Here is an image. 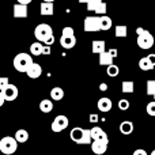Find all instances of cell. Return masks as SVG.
<instances>
[{
	"instance_id": "ab89813d",
	"label": "cell",
	"mask_w": 155,
	"mask_h": 155,
	"mask_svg": "<svg viewBox=\"0 0 155 155\" xmlns=\"http://www.w3.org/2000/svg\"><path fill=\"white\" fill-rule=\"evenodd\" d=\"M147 57H148V59H150V61H151V63H153V64L155 65V54H154V53H151V54H148Z\"/></svg>"
},
{
	"instance_id": "e575fe53",
	"label": "cell",
	"mask_w": 155,
	"mask_h": 155,
	"mask_svg": "<svg viewBox=\"0 0 155 155\" xmlns=\"http://www.w3.org/2000/svg\"><path fill=\"white\" fill-rule=\"evenodd\" d=\"M132 155H148L147 153H146L144 150H142V148H139V150H135L134 151V154Z\"/></svg>"
},
{
	"instance_id": "f1b7e54d",
	"label": "cell",
	"mask_w": 155,
	"mask_h": 155,
	"mask_svg": "<svg viewBox=\"0 0 155 155\" xmlns=\"http://www.w3.org/2000/svg\"><path fill=\"white\" fill-rule=\"evenodd\" d=\"M106 74H107V75H109L110 78H114V76H117L118 74H120V68H118L117 65H114V64H110V65H107Z\"/></svg>"
},
{
	"instance_id": "5b68a950",
	"label": "cell",
	"mask_w": 155,
	"mask_h": 155,
	"mask_svg": "<svg viewBox=\"0 0 155 155\" xmlns=\"http://www.w3.org/2000/svg\"><path fill=\"white\" fill-rule=\"evenodd\" d=\"M137 45L142 49H150L154 45V37L148 30H143L140 34H137Z\"/></svg>"
},
{
	"instance_id": "bcb514c9",
	"label": "cell",
	"mask_w": 155,
	"mask_h": 155,
	"mask_svg": "<svg viewBox=\"0 0 155 155\" xmlns=\"http://www.w3.org/2000/svg\"><path fill=\"white\" fill-rule=\"evenodd\" d=\"M154 99H155V95H154Z\"/></svg>"
},
{
	"instance_id": "d4e9b609",
	"label": "cell",
	"mask_w": 155,
	"mask_h": 155,
	"mask_svg": "<svg viewBox=\"0 0 155 155\" xmlns=\"http://www.w3.org/2000/svg\"><path fill=\"white\" fill-rule=\"evenodd\" d=\"M112 25H113L112 18L106 16V14L101 16V30H104V31H107V30L112 27Z\"/></svg>"
},
{
	"instance_id": "4fadbf2b",
	"label": "cell",
	"mask_w": 155,
	"mask_h": 155,
	"mask_svg": "<svg viewBox=\"0 0 155 155\" xmlns=\"http://www.w3.org/2000/svg\"><path fill=\"white\" fill-rule=\"evenodd\" d=\"M41 74H42V68H41V65L37 64V63H33L29 67V70L26 71V75L29 76L30 79H38V78L41 76Z\"/></svg>"
},
{
	"instance_id": "836d02e7",
	"label": "cell",
	"mask_w": 155,
	"mask_h": 155,
	"mask_svg": "<svg viewBox=\"0 0 155 155\" xmlns=\"http://www.w3.org/2000/svg\"><path fill=\"white\" fill-rule=\"evenodd\" d=\"M52 49H51V45H44V49H42V54H51Z\"/></svg>"
},
{
	"instance_id": "60d3db41",
	"label": "cell",
	"mask_w": 155,
	"mask_h": 155,
	"mask_svg": "<svg viewBox=\"0 0 155 155\" xmlns=\"http://www.w3.org/2000/svg\"><path fill=\"white\" fill-rule=\"evenodd\" d=\"M109 52L113 57H117V49H109Z\"/></svg>"
},
{
	"instance_id": "e0dca14e",
	"label": "cell",
	"mask_w": 155,
	"mask_h": 155,
	"mask_svg": "<svg viewBox=\"0 0 155 155\" xmlns=\"http://www.w3.org/2000/svg\"><path fill=\"white\" fill-rule=\"evenodd\" d=\"M113 60H114V57L110 54L109 51H105L99 54V65H106L107 67V65L113 64Z\"/></svg>"
},
{
	"instance_id": "4dcf8cb0",
	"label": "cell",
	"mask_w": 155,
	"mask_h": 155,
	"mask_svg": "<svg viewBox=\"0 0 155 155\" xmlns=\"http://www.w3.org/2000/svg\"><path fill=\"white\" fill-rule=\"evenodd\" d=\"M118 109L120 110H128L129 109V101L128 99H120V101H118Z\"/></svg>"
},
{
	"instance_id": "f35d334b",
	"label": "cell",
	"mask_w": 155,
	"mask_h": 155,
	"mask_svg": "<svg viewBox=\"0 0 155 155\" xmlns=\"http://www.w3.org/2000/svg\"><path fill=\"white\" fill-rule=\"evenodd\" d=\"M99 90H101V91H106L107 90V84H106V83H101V84H99Z\"/></svg>"
},
{
	"instance_id": "83f0119b",
	"label": "cell",
	"mask_w": 155,
	"mask_h": 155,
	"mask_svg": "<svg viewBox=\"0 0 155 155\" xmlns=\"http://www.w3.org/2000/svg\"><path fill=\"white\" fill-rule=\"evenodd\" d=\"M91 143H93V137H91L90 129H84V135H83L79 144H91Z\"/></svg>"
},
{
	"instance_id": "484cf974",
	"label": "cell",
	"mask_w": 155,
	"mask_h": 155,
	"mask_svg": "<svg viewBox=\"0 0 155 155\" xmlns=\"http://www.w3.org/2000/svg\"><path fill=\"white\" fill-rule=\"evenodd\" d=\"M114 33H116V37L124 38V37H127V34H128V27L124 26V25H118V26H116Z\"/></svg>"
},
{
	"instance_id": "f6af8a7d",
	"label": "cell",
	"mask_w": 155,
	"mask_h": 155,
	"mask_svg": "<svg viewBox=\"0 0 155 155\" xmlns=\"http://www.w3.org/2000/svg\"><path fill=\"white\" fill-rule=\"evenodd\" d=\"M150 155H155V150H154V151H153V153H151Z\"/></svg>"
},
{
	"instance_id": "d6a6232c",
	"label": "cell",
	"mask_w": 155,
	"mask_h": 155,
	"mask_svg": "<svg viewBox=\"0 0 155 155\" xmlns=\"http://www.w3.org/2000/svg\"><path fill=\"white\" fill-rule=\"evenodd\" d=\"M8 82H10V80H8V78H5V76H0V91H2L3 88H4L5 86L8 84Z\"/></svg>"
},
{
	"instance_id": "9a60e30c",
	"label": "cell",
	"mask_w": 155,
	"mask_h": 155,
	"mask_svg": "<svg viewBox=\"0 0 155 155\" xmlns=\"http://www.w3.org/2000/svg\"><path fill=\"white\" fill-rule=\"evenodd\" d=\"M106 51V44H105V41L102 40H97V41H93V44H91V52H93L94 54H101L102 52Z\"/></svg>"
},
{
	"instance_id": "3957f363",
	"label": "cell",
	"mask_w": 155,
	"mask_h": 155,
	"mask_svg": "<svg viewBox=\"0 0 155 155\" xmlns=\"http://www.w3.org/2000/svg\"><path fill=\"white\" fill-rule=\"evenodd\" d=\"M18 148V140L15 137L11 136H5L3 139H0V151L5 155H11L14 154Z\"/></svg>"
},
{
	"instance_id": "44dd1931",
	"label": "cell",
	"mask_w": 155,
	"mask_h": 155,
	"mask_svg": "<svg viewBox=\"0 0 155 155\" xmlns=\"http://www.w3.org/2000/svg\"><path fill=\"white\" fill-rule=\"evenodd\" d=\"M154 67H155V65L150 61V59H148V57H142V59L139 60V68H140V70H143V71H151Z\"/></svg>"
},
{
	"instance_id": "f546056e",
	"label": "cell",
	"mask_w": 155,
	"mask_h": 155,
	"mask_svg": "<svg viewBox=\"0 0 155 155\" xmlns=\"http://www.w3.org/2000/svg\"><path fill=\"white\" fill-rule=\"evenodd\" d=\"M147 94L148 95H155V80H148L147 82Z\"/></svg>"
},
{
	"instance_id": "b9f144b4",
	"label": "cell",
	"mask_w": 155,
	"mask_h": 155,
	"mask_svg": "<svg viewBox=\"0 0 155 155\" xmlns=\"http://www.w3.org/2000/svg\"><path fill=\"white\" fill-rule=\"evenodd\" d=\"M18 3H22V4H30L33 0H16Z\"/></svg>"
},
{
	"instance_id": "9c48e42d",
	"label": "cell",
	"mask_w": 155,
	"mask_h": 155,
	"mask_svg": "<svg viewBox=\"0 0 155 155\" xmlns=\"http://www.w3.org/2000/svg\"><path fill=\"white\" fill-rule=\"evenodd\" d=\"M2 93H3V95H4L5 101H15V99L18 98L19 90H18V87H16L15 84L8 83V84L2 90Z\"/></svg>"
},
{
	"instance_id": "6da1fadb",
	"label": "cell",
	"mask_w": 155,
	"mask_h": 155,
	"mask_svg": "<svg viewBox=\"0 0 155 155\" xmlns=\"http://www.w3.org/2000/svg\"><path fill=\"white\" fill-rule=\"evenodd\" d=\"M33 57L30 56L29 53H25V52H22V53H18L15 57H14V68H15L18 72H25L26 74V71L29 70V67L33 64Z\"/></svg>"
},
{
	"instance_id": "52a82bcc",
	"label": "cell",
	"mask_w": 155,
	"mask_h": 155,
	"mask_svg": "<svg viewBox=\"0 0 155 155\" xmlns=\"http://www.w3.org/2000/svg\"><path fill=\"white\" fill-rule=\"evenodd\" d=\"M87 10L94 11L97 15H105L106 14V3L104 0H88Z\"/></svg>"
},
{
	"instance_id": "8992f818",
	"label": "cell",
	"mask_w": 155,
	"mask_h": 155,
	"mask_svg": "<svg viewBox=\"0 0 155 155\" xmlns=\"http://www.w3.org/2000/svg\"><path fill=\"white\" fill-rule=\"evenodd\" d=\"M101 30V16H87L84 19V31L94 33Z\"/></svg>"
},
{
	"instance_id": "d6986e66",
	"label": "cell",
	"mask_w": 155,
	"mask_h": 155,
	"mask_svg": "<svg viewBox=\"0 0 155 155\" xmlns=\"http://www.w3.org/2000/svg\"><path fill=\"white\" fill-rule=\"evenodd\" d=\"M120 132L123 135H131L132 132H134V123L132 121H123V123L120 124Z\"/></svg>"
},
{
	"instance_id": "ee69618b",
	"label": "cell",
	"mask_w": 155,
	"mask_h": 155,
	"mask_svg": "<svg viewBox=\"0 0 155 155\" xmlns=\"http://www.w3.org/2000/svg\"><path fill=\"white\" fill-rule=\"evenodd\" d=\"M44 2H54V0H44Z\"/></svg>"
},
{
	"instance_id": "5bb4252c",
	"label": "cell",
	"mask_w": 155,
	"mask_h": 155,
	"mask_svg": "<svg viewBox=\"0 0 155 155\" xmlns=\"http://www.w3.org/2000/svg\"><path fill=\"white\" fill-rule=\"evenodd\" d=\"M14 18H27V4L16 3L14 5Z\"/></svg>"
},
{
	"instance_id": "4316f807",
	"label": "cell",
	"mask_w": 155,
	"mask_h": 155,
	"mask_svg": "<svg viewBox=\"0 0 155 155\" xmlns=\"http://www.w3.org/2000/svg\"><path fill=\"white\" fill-rule=\"evenodd\" d=\"M121 90H123V93H125V94L134 93V90H135V84H134V82H129V80H127V82H123Z\"/></svg>"
},
{
	"instance_id": "cb8c5ba5",
	"label": "cell",
	"mask_w": 155,
	"mask_h": 155,
	"mask_svg": "<svg viewBox=\"0 0 155 155\" xmlns=\"http://www.w3.org/2000/svg\"><path fill=\"white\" fill-rule=\"evenodd\" d=\"M51 97L53 101H60L64 98V90L61 87H53L51 90Z\"/></svg>"
},
{
	"instance_id": "277c9868",
	"label": "cell",
	"mask_w": 155,
	"mask_h": 155,
	"mask_svg": "<svg viewBox=\"0 0 155 155\" xmlns=\"http://www.w3.org/2000/svg\"><path fill=\"white\" fill-rule=\"evenodd\" d=\"M52 35H53V30L48 23H40L34 29V37L37 38V41H41V42L48 41Z\"/></svg>"
},
{
	"instance_id": "8fae6325",
	"label": "cell",
	"mask_w": 155,
	"mask_h": 155,
	"mask_svg": "<svg viewBox=\"0 0 155 155\" xmlns=\"http://www.w3.org/2000/svg\"><path fill=\"white\" fill-rule=\"evenodd\" d=\"M90 132H91V137H93V140H109L106 132L98 125L93 127V128L90 129Z\"/></svg>"
},
{
	"instance_id": "7a4b0ae2",
	"label": "cell",
	"mask_w": 155,
	"mask_h": 155,
	"mask_svg": "<svg viewBox=\"0 0 155 155\" xmlns=\"http://www.w3.org/2000/svg\"><path fill=\"white\" fill-rule=\"evenodd\" d=\"M60 45L64 49H72L76 45V37L74 34L72 27H64L60 37Z\"/></svg>"
},
{
	"instance_id": "1f68e13d",
	"label": "cell",
	"mask_w": 155,
	"mask_h": 155,
	"mask_svg": "<svg viewBox=\"0 0 155 155\" xmlns=\"http://www.w3.org/2000/svg\"><path fill=\"white\" fill-rule=\"evenodd\" d=\"M146 110H147V114H150V116H153V117H155V99L147 105Z\"/></svg>"
},
{
	"instance_id": "ffe728a7",
	"label": "cell",
	"mask_w": 155,
	"mask_h": 155,
	"mask_svg": "<svg viewBox=\"0 0 155 155\" xmlns=\"http://www.w3.org/2000/svg\"><path fill=\"white\" fill-rule=\"evenodd\" d=\"M42 49H44V45L41 44V41H37V42H33L30 45V53L33 56H41L42 54Z\"/></svg>"
},
{
	"instance_id": "30bf717a",
	"label": "cell",
	"mask_w": 155,
	"mask_h": 155,
	"mask_svg": "<svg viewBox=\"0 0 155 155\" xmlns=\"http://www.w3.org/2000/svg\"><path fill=\"white\" fill-rule=\"evenodd\" d=\"M91 151L97 155H102L106 153L107 146H109V140H93L91 143Z\"/></svg>"
},
{
	"instance_id": "603a6c76",
	"label": "cell",
	"mask_w": 155,
	"mask_h": 155,
	"mask_svg": "<svg viewBox=\"0 0 155 155\" xmlns=\"http://www.w3.org/2000/svg\"><path fill=\"white\" fill-rule=\"evenodd\" d=\"M15 139L18 140V143H26L29 140V132L26 129H18L15 132Z\"/></svg>"
},
{
	"instance_id": "ba28073f",
	"label": "cell",
	"mask_w": 155,
	"mask_h": 155,
	"mask_svg": "<svg viewBox=\"0 0 155 155\" xmlns=\"http://www.w3.org/2000/svg\"><path fill=\"white\" fill-rule=\"evenodd\" d=\"M68 125H70L68 117H65L64 114H60V116H57V117H54L53 123H52V131L57 134V132H61V131H64L65 128H68Z\"/></svg>"
},
{
	"instance_id": "7402d4cb",
	"label": "cell",
	"mask_w": 155,
	"mask_h": 155,
	"mask_svg": "<svg viewBox=\"0 0 155 155\" xmlns=\"http://www.w3.org/2000/svg\"><path fill=\"white\" fill-rule=\"evenodd\" d=\"M40 110L44 113H51L53 110V104L51 99H42L40 102Z\"/></svg>"
},
{
	"instance_id": "ac0fdd59",
	"label": "cell",
	"mask_w": 155,
	"mask_h": 155,
	"mask_svg": "<svg viewBox=\"0 0 155 155\" xmlns=\"http://www.w3.org/2000/svg\"><path fill=\"white\" fill-rule=\"evenodd\" d=\"M83 135H84V129H83V128H79V127L74 128L72 131L70 132V137H71V140H72V142H75V143H78V144L80 143V140H82Z\"/></svg>"
},
{
	"instance_id": "7bdbcfd3",
	"label": "cell",
	"mask_w": 155,
	"mask_h": 155,
	"mask_svg": "<svg viewBox=\"0 0 155 155\" xmlns=\"http://www.w3.org/2000/svg\"><path fill=\"white\" fill-rule=\"evenodd\" d=\"M78 2H79L80 4H83V3H86V4H87V2H88V0H78Z\"/></svg>"
},
{
	"instance_id": "7c38bea8",
	"label": "cell",
	"mask_w": 155,
	"mask_h": 155,
	"mask_svg": "<svg viewBox=\"0 0 155 155\" xmlns=\"http://www.w3.org/2000/svg\"><path fill=\"white\" fill-rule=\"evenodd\" d=\"M97 106H98V110H99V112H102V113L110 112V110H112V106H113L112 99L107 98V97H102V98L98 101Z\"/></svg>"
},
{
	"instance_id": "2e32d148",
	"label": "cell",
	"mask_w": 155,
	"mask_h": 155,
	"mask_svg": "<svg viewBox=\"0 0 155 155\" xmlns=\"http://www.w3.org/2000/svg\"><path fill=\"white\" fill-rule=\"evenodd\" d=\"M54 12L53 2H42L41 3V15L44 16H51Z\"/></svg>"
},
{
	"instance_id": "8d00e7d4",
	"label": "cell",
	"mask_w": 155,
	"mask_h": 155,
	"mask_svg": "<svg viewBox=\"0 0 155 155\" xmlns=\"http://www.w3.org/2000/svg\"><path fill=\"white\" fill-rule=\"evenodd\" d=\"M44 44H45V45H53V44H54V37H53V35H52V37L49 38L48 41H45V42H44Z\"/></svg>"
},
{
	"instance_id": "d590c367",
	"label": "cell",
	"mask_w": 155,
	"mask_h": 155,
	"mask_svg": "<svg viewBox=\"0 0 155 155\" xmlns=\"http://www.w3.org/2000/svg\"><path fill=\"white\" fill-rule=\"evenodd\" d=\"M90 123H98V116L97 114H90Z\"/></svg>"
},
{
	"instance_id": "74e56055",
	"label": "cell",
	"mask_w": 155,
	"mask_h": 155,
	"mask_svg": "<svg viewBox=\"0 0 155 155\" xmlns=\"http://www.w3.org/2000/svg\"><path fill=\"white\" fill-rule=\"evenodd\" d=\"M4 102H5V98H4V95H3V93L0 91V107L4 105Z\"/></svg>"
}]
</instances>
